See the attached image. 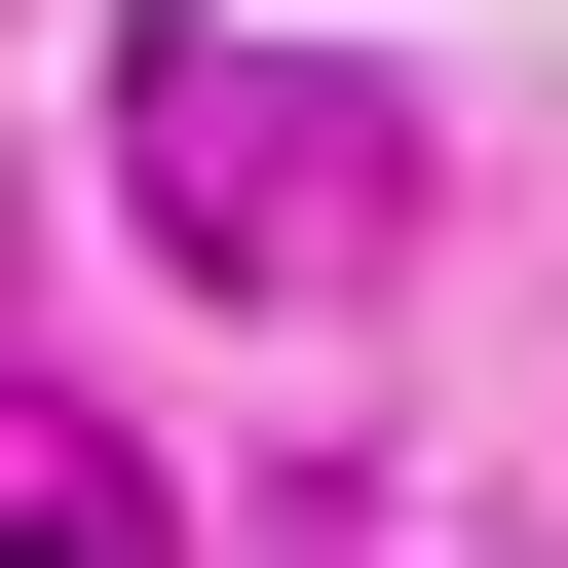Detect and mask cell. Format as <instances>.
I'll list each match as a JSON object with an SVG mask.
<instances>
[{
    "label": "cell",
    "mask_w": 568,
    "mask_h": 568,
    "mask_svg": "<svg viewBox=\"0 0 568 568\" xmlns=\"http://www.w3.org/2000/svg\"><path fill=\"white\" fill-rule=\"evenodd\" d=\"M0 568H114V530H77V493H0Z\"/></svg>",
    "instance_id": "7a4b0ae2"
},
{
    "label": "cell",
    "mask_w": 568,
    "mask_h": 568,
    "mask_svg": "<svg viewBox=\"0 0 568 568\" xmlns=\"http://www.w3.org/2000/svg\"><path fill=\"white\" fill-rule=\"evenodd\" d=\"M114 152L190 190V265H342V190H379V114H342V77H227V39H152V77H114Z\"/></svg>",
    "instance_id": "6da1fadb"
}]
</instances>
